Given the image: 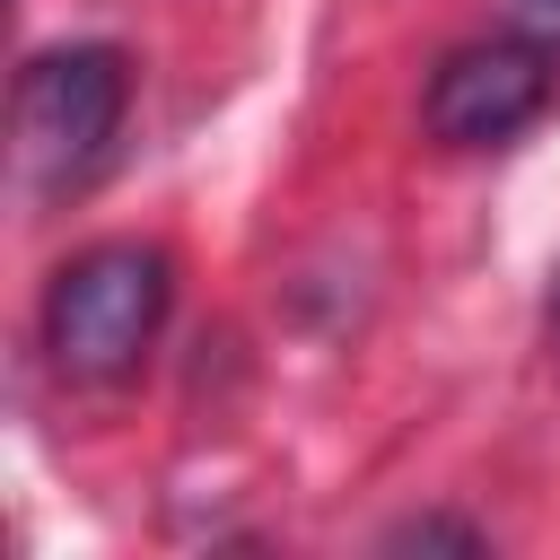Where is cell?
I'll return each instance as SVG.
<instances>
[{
  "label": "cell",
  "mask_w": 560,
  "mask_h": 560,
  "mask_svg": "<svg viewBox=\"0 0 560 560\" xmlns=\"http://www.w3.org/2000/svg\"><path fill=\"white\" fill-rule=\"evenodd\" d=\"M175 298V262L140 236H105L88 254H70L44 289V350L70 385H114L149 359L158 324Z\"/></svg>",
  "instance_id": "obj_1"
},
{
  "label": "cell",
  "mask_w": 560,
  "mask_h": 560,
  "mask_svg": "<svg viewBox=\"0 0 560 560\" xmlns=\"http://www.w3.org/2000/svg\"><path fill=\"white\" fill-rule=\"evenodd\" d=\"M131 105V61L114 44H52L18 70V175L35 192H79Z\"/></svg>",
  "instance_id": "obj_2"
},
{
  "label": "cell",
  "mask_w": 560,
  "mask_h": 560,
  "mask_svg": "<svg viewBox=\"0 0 560 560\" xmlns=\"http://www.w3.org/2000/svg\"><path fill=\"white\" fill-rule=\"evenodd\" d=\"M542 105H551V52L525 44V35H481V44H455V52L429 70L420 122H429V140H446V149H499V140H516Z\"/></svg>",
  "instance_id": "obj_3"
},
{
  "label": "cell",
  "mask_w": 560,
  "mask_h": 560,
  "mask_svg": "<svg viewBox=\"0 0 560 560\" xmlns=\"http://www.w3.org/2000/svg\"><path fill=\"white\" fill-rule=\"evenodd\" d=\"M394 551H438V542H455V551H481V534L472 525H446V516H420V525H402V534H385Z\"/></svg>",
  "instance_id": "obj_4"
},
{
  "label": "cell",
  "mask_w": 560,
  "mask_h": 560,
  "mask_svg": "<svg viewBox=\"0 0 560 560\" xmlns=\"http://www.w3.org/2000/svg\"><path fill=\"white\" fill-rule=\"evenodd\" d=\"M551 324H560V280H551Z\"/></svg>",
  "instance_id": "obj_5"
},
{
  "label": "cell",
  "mask_w": 560,
  "mask_h": 560,
  "mask_svg": "<svg viewBox=\"0 0 560 560\" xmlns=\"http://www.w3.org/2000/svg\"><path fill=\"white\" fill-rule=\"evenodd\" d=\"M534 9H560V0H534Z\"/></svg>",
  "instance_id": "obj_6"
}]
</instances>
